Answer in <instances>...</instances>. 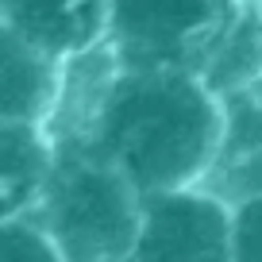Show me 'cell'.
<instances>
[{
    "label": "cell",
    "instance_id": "5b68a950",
    "mask_svg": "<svg viewBox=\"0 0 262 262\" xmlns=\"http://www.w3.org/2000/svg\"><path fill=\"white\" fill-rule=\"evenodd\" d=\"M112 0H0V19L58 62L108 39Z\"/></svg>",
    "mask_w": 262,
    "mask_h": 262
},
{
    "label": "cell",
    "instance_id": "ba28073f",
    "mask_svg": "<svg viewBox=\"0 0 262 262\" xmlns=\"http://www.w3.org/2000/svg\"><path fill=\"white\" fill-rule=\"evenodd\" d=\"M201 77L220 97L258 89V81H262V4H243L235 24L228 27L220 47L205 62Z\"/></svg>",
    "mask_w": 262,
    "mask_h": 262
},
{
    "label": "cell",
    "instance_id": "7a4b0ae2",
    "mask_svg": "<svg viewBox=\"0 0 262 262\" xmlns=\"http://www.w3.org/2000/svg\"><path fill=\"white\" fill-rule=\"evenodd\" d=\"M35 220L70 262H127L143 224V193L108 158L58 147Z\"/></svg>",
    "mask_w": 262,
    "mask_h": 262
},
{
    "label": "cell",
    "instance_id": "7c38bea8",
    "mask_svg": "<svg viewBox=\"0 0 262 262\" xmlns=\"http://www.w3.org/2000/svg\"><path fill=\"white\" fill-rule=\"evenodd\" d=\"M254 93H258V97H262V81H258V89H254Z\"/></svg>",
    "mask_w": 262,
    "mask_h": 262
},
{
    "label": "cell",
    "instance_id": "8fae6325",
    "mask_svg": "<svg viewBox=\"0 0 262 262\" xmlns=\"http://www.w3.org/2000/svg\"><path fill=\"white\" fill-rule=\"evenodd\" d=\"M243 4H262V0H243Z\"/></svg>",
    "mask_w": 262,
    "mask_h": 262
},
{
    "label": "cell",
    "instance_id": "8992f818",
    "mask_svg": "<svg viewBox=\"0 0 262 262\" xmlns=\"http://www.w3.org/2000/svg\"><path fill=\"white\" fill-rule=\"evenodd\" d=\"M62 62L0 19V123H50Z\"/></svg>",
    "mask_w": 262,
    "mask_h": 262
},
{
    "label": "cell",
    "instance_id": "52a82bcc",
    "mask_svg": "<svg viewBox=\"0 0 262 262\" xmlns=\"http://www.w3.org/2000/svg\"><path fill=\"white\" fill-rule=\"evenodd\" d=\"M58 147L42 123H0V220L31 216Z\"/></svg>",
    "mask_w": 262,
    "mask_h": 262
},
{
    "label": "cell",
    "instance_id": "277c9868",
    "mask_svg": "<svg viewBox=\"0 0 262 262\" xmlns=\"http://www.w3.org/2000/svg\"><path fill=\"white\" fill-rule=\"evenodd\" d=\"M131 262H235L231 201L208 181L143 196Z\"/></svg>",
    "mask_w": 262,
    "mask_h": 262
},
{
    "label": "cell",
    "instance_id": "9c48e42d",
    "mask_svg": "<svg viewBox=\"0 0 262 262\" xmlns=\"http://www.w3.org/2000/svg\"><path fill=\"white\" fill-rule=\"evenodd\" d=\"M0 262H70L35 216L0 220Z\"/></svg>",
    "mask_w": 262,
    "mask_h": 262
},
{
    "label": "cell",
    "instance_id": "3957f363",
    "mask_svg": "<svg viewBox=\"0 0 262 262\" xmlns=\"http://www.w3.org/2000/svg\"><path fill=\"white\" fill-rule=\"evenodd\" d=\"M243 0H112L108 47L123 70H205Z\"/></svg>",
    "mask_w": 262,
    "mask_h": 262
},
{
    "label": "cell",
    "instance_id": "30bf717a",
    "mask_svg": "<svg viewBox=\"0 0 262 262\" xmlns=\"http://www.w3.org/2000/svg\"><path fill=\"white\" fill-rule=\"evenodd\" d=\"M231 251L235 262H262V189L231 201Z\"/></svg>",
    "mask_w": 262,
    "mask_h": 262
},
{
    "label": "cell",
    "instance_id": "6da1fadb",
    "mask_svg": "<svg viewBox=\"0 0 262 262\" xmlns=\"http://www.w3.org/2000/svg\"><path fill=\"white\" fill-rule=\"evenodd\" d=\"M224 97L196 70L120 66L97 116L70 147L108 158L143 196H150L212 178L224 147Z\"/></svg>",
    "mask_w": 262,
    "mask_h": 262
}]
</instances>
